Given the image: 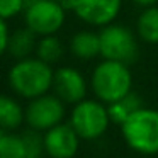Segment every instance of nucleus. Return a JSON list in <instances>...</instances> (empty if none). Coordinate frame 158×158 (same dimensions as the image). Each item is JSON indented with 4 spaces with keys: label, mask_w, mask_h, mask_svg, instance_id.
<instances>
[{
    "label": "nucleus",
    "mask_w": 158,
    "mask_h": 158,
    "mask_svg": "<svg viewBox=\"0 0 158 158\" xmlns=\"http://www.w3.org/2000/svg\"><path fill=\"white\" fill-rule=\"evenodd\" d=\"M51 65L39 58H22L9 72V83L17 95L24 99H36L48 94L53 87Z\"/></svg>",
    "instance_id": "obj_1"
},
{
    "label": "nucleus",
    "mask_w": 158,
    "mask_h": 158,
    "mask_svg": "<svg viewBox=\"0 0 158 158\" xmlns=\"http://www.w3.org/2000/svg\"><path fill=\"white\" fill-rule=\"evenodd\" d=\"M133 87V77L127 65L112 60H104L92 73V90L104 104H112L127 95Z\"/></svg>",
    "instance_id": "obj_2"
},
{
    "label": "nucleus",
    "mask_w": 158,
    "mask_h": 158,
    "mask_svg": "<svg viewBox=\"0 0 158 158\" xmlns=\"http://www.w3.org/2000/svg\"><path fill=\"white\" fill-rule=\"evenodd\" d=\"M123 138L129 148L143 155L158 153V110L141 107L121 124Z\"/></svg>",
    "instance_id": "obj_3"
},
{
    "label": "nucleus",
    "mask_w": 158,
    "mask_h": 158,
    "mask_svg": "<svg viewBox=\"0 0 158 158\" xmlns=\"http://www.w3.org/2000/svg\"><path fill=\"white\" fill-rule=\"evenodd\" d=\"M100 39V56L104 60L121 61L131 65L139 55V46L134 34L127 27L119 24H107L99 32Z\"/></svg>",
    "instance_id": "obj_4"
},
{
    "label": "nucleus",
    "mask_w": 158,
    "mask_h": 158,
    "mask_svg": "<svg viewBox=\"0 0 158 158\" xmlns=\"http://www.w3.org/2000/svg\"><path fill=\"white\" fill-rule=\"evenodd\" d=\"M110 123L109 110L100 100H80L75 104L70 124L80 139H97L107 131Z\"/></svg>",
    "instance_id": "obj_5"
},
{
    "label": "nucleus",
    "mask_w": 158,
    "mask_h": 158,
    "mask_svg": "<svg viewBox=\"0 0 158 158\" xmlns=\"http://www.w3.org/2000/svg\"><path fill=\"white\" fill-rule=\"evenodd\" d=\"M24 12L26 26L38 36L56 34L65 24V7L56 0H39Z\"/></svg>",
    "instance_id": "obj_6"
},
{
    "label": "nucleus",
    "mask_w": 158,
    "mask_h": 158,
    "mask_svg": "<svg viewBox=\"0 0 158 158\" xmlns=\"http://www.w3.org/2000/svg\"><path fill=\"white\" fill-rule=\"evenodd\" d=\"M24 114L29 127L38 131H48L63 121V117H65V102L58 95L44 94V95L36 97V99H31Z\"/></svg>",
    "instance_id": "obj_7"
},
{
    "label": "nucleus",
    "mask_w": 158,
    "mask_h": 158,
    "mask_svg": "<svg viewBox=\"0 0 158 158\" xmlns=\"http://www.w3.org/2000/svg\"><path fill=\"white\" fill-rule=\"evenodd\" d=\"M65 9H72L78 19L90 26H107L117 17L123 0H63Z\"/></svg>",
    "instance_id": "obj_8"
},
{
    "label": "nucleus",
    "mask_w": 158,
    "mask_h": 158,
    "mask_svg": "<svg viewBox=\"0 0 158 158\" xmlns=\"http://www.w3.org/2000/svg\"><path fill=\"white\" fill-rule=\"evenodd\" d=\"M80 136L72 124H56L44 133V151L51 158H73L78 151Z\"/></svg>",
    "instance_id": "obj_9"
},
{
    "label": "nucleus",
    "mask_w": 158,
    "mask_h": 158,
    "mask_svg": "<svg viewBox=\"0 0 158 158\" xmlns=\"http://www.w3.org/2000/svg\"><path fill=\"white\" fill-rule=\"evenodd\" d=\"M53 90L65 104H78L85 99L87 83L83 75L72 66H61L53 75Z\"/></svg>",
    "instance_id": "obj_10"
},
{
    "label": "nucleus",
    "mask_w": 158,
    "mask_h": 158,
    "mask_svg": "<svg viewBox=\"0 0 158 158\" xmlns=\"http://www.w3.org/2000/svg\"><path fill=\"white\" fill-rule=\"evenodd\" d=\"M70 49L78 60H92L100 55L99 34L92 31H80L70 41Z\"/></svg>",
    "instance_id": "obj_11"
},
{
    "label": "nucleus",
    "mask_w": 158,
    "mask_h": 158,
    "mask_svg": "<svg viewBox=\"0 0 158 158\" xmlns=\"http://www.w3.org/2000/svg\"><path fill=\"white\" fill-rule=\"evenodd\" d=\"M141 107H143L141 97L138 95V94H134V92H129L127 95L121 97L119 100L109 104V106H107V110H109L110 121L121 126L124 121H127L136 110H139Z\"/></svg>",
    "instance_id": "obj_12"
},
{
    "label": "nucleus",
    "mask_w": 158,
    "mask_h": 158,
    "mask_svg": "<svg viewBox=\"0 0 158 158\" xmlns=\"http://www.w3.org/2000/svg\"><path fill=\"white\" fill-rule=\"evenodd\" d=\"M36 32H32L31 29L26 26L24 29H17L10 34V39H9V48L7 51L10 53L14 58L22 60V58H29L32 51L36 49Z\"/></svg>",
    "instance_id": "obj_13"
},
{
    "label": "nucleus",
    "mask_w": 158,
    "mask_h": 158,
    "mask_svg": "<svg viewBox=\"0 0 158 158\" xmlns=\"http://www.w3.org/2000/svg\"><path fill=\"white\" fill-rule=\"evenodd\" d=\"M26 119L21 104L9 95H0V127L5 131L17 129Z\"/></svg>",
    "instance_id": "obj_14"
},
{
    "label": "nucleus",
    "mask_w": 158,
    "mask_h": 158,
    "mask_svg": "<svg viewBox=\"0 0 158 158\" xmlns=\"http://www.w3.org/2000/svg\"><path fill=\"white\" fill-rule=\"evenodd\" d=\"M138 36L148 44L158 43V7H144L138 19Z\"/></svg>",
    "instance_id": "obj_15"
},
{
    "label": "nucleus",
    "mask_w": 158,
    "mask_h": 158,
    "mask_svg": "<svg viewBox=\"0 0 158 158\" xmlns=\"http://www.w3.org/2000/svg\"><path fill=\"white\" fill-rule=\"evenodd\" d=\"M36 55L39 60L53 65V63L60 61V58L63 56V44L55 34L41 36V39L36 44Z\"/></svg>",
    "instance_id": "obj_16"
},
{
    "label": "nucleus",
    "mask_w": 158,
    "mask_h": 158,
    "mask_svg": "<svg viewBox=\"0 0 158 158\" xmlns=\"http://www.w3.org/2000/svg\"><path fill=\"white\" fill-rule=\"evenodd\" d=\"M0 158H26L22 136L5 133L0 141Z\"/></svg>",
    "instance_id": "obj_17"
},
{
    "label": "nucleus",
    "mask_w": 158,
    "mask_h": 158,
    "mask_svg": "<svg viewBox=\"0 0 158 158\" xmlns=\"http://www.w3.org/2000/svg\"><path fill=\"white\" fill-rule=\"evenodd\" d=\"M26 148V158H41L44 153V134L38 129H27L21 134Z\"/></svg>",
    "instance_id": "obj_18"
},
{
    "label": "nucleus",
    "mask_w": 158,
    "mask_h": 158,
    "mask_svg": "<svg viewBox=\"0 0 158 158\" xmlns=\"http://www.w3.org/2000/svg\"><path fill=\"white\" fill-rule=\"evenodd\" d=\"M24 10V0H0V17L10 19Z\"/></svg>",
    "instance_id": "obj_19"
},
{
    "label": "nucleus",
    "mask_w": 158,
    "mask_h": 158,
    "mask_svg": "<svg viewBox=\"0 0 158 158\" xmlns=\"http://www.w3.org/2000/svg\"><path fill=\"white\" fill-rule=\"evenodd\" d=\"M9 39H10V32H9L7 22H5V19L0 17V56L7 51V48H9Z\"/></svg>",
    "instance_id": "obj_20"
},
{
    "label": "nucleus",
    "mask_w": 158,
    "mask_h": 158,
    "mask_svg": "<svg viewBox=\"0 0 158 158\" xmlns=\"http://www.w3.org/2000/svg\"><path fill=\"white\" fill-rule=\"evenodd\" d=\"M134 4L141 5V7H150V5H155L158 0H133Z\"/></svg>",
    "instance_id": "obj_21"
},
{
    "label": "nucleus",
    "mask_w": 158,
    "mask_h": 158,
    "mask_svg": "<svg viewBox=\"0 0 158 158\" xmlns=\"http://www.w3.org/2000/svg\"><path fill=\"white\" fill-rule=\"evenodd\" d=\"M36 2H39V0H24V10L29 7V5H32V4H36Z\"/></svg>",
    "instance_id": "obj_22"
},
{
    "label": "nucleus",
    "mask_w": 158,
    "mask_h": 158,
    "mask_svg": "<svg viewBox=\"0 0 158 158\" xmlns=\"http://www.w3.org/2000/svg\"><path fill=\"white\" fill-rule=\"evenodd\" d=\"M4 134H5V129H2V127H0V141H2V138H4Z\"/></svg>",
    "instance_id": "obj_23"
},
{
    "label": "nucleus",
    "mask_w": 158,
    "mask_h": 158,
    "mask_svg": "<svg viewBox=\"0 0 158 158\" xmlns=\"http://www.w3.org/2000/svg\"><path fill=\"white\" fill-rule=\"evenodd\" d=\"M56 2H63V0H56Z\"/></svg>",
    "instance_id": "obj_24"
}]
</instances>
